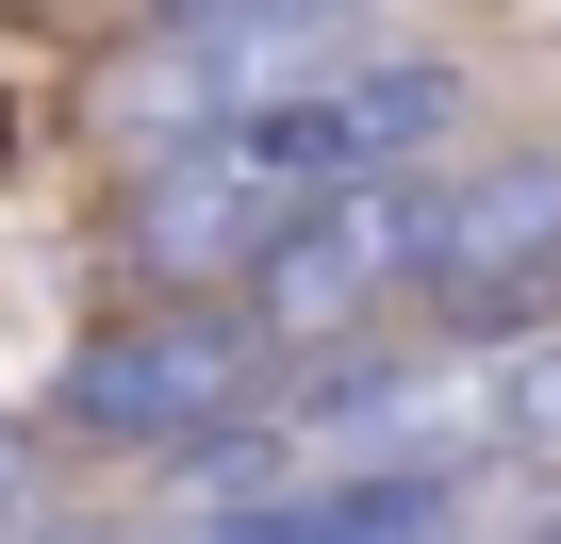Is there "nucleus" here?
I'll return each mask as SVG.
<instances>
[{"instance_id": "1a4fd4ad", "label": "nucleus", "mask_w": 561, "mask_h": 544, "mask_svg": "<svg viewBox=\"0 0 561 544\" xmlns=\"http://www.w3.org/2000/svg\"><path fill=\"white\" fill-rule=\"evenodd\" d=\"M528 544H561V511H545V528H528Z\"/></svg>"}, {"instance_id": "f257e3e1", "label": "nucleus", "mask_w": 561, "mask_h": 544, "mask_svg": "<svg viewBox=\"0 0 561 544\" xmlns=\"http://www.w3.org/2000/svg\"><path fill=\"white\" fill-rule=\"evenodd\" d=\"M430 215H446V165H380V182H331L298 198L264 247H248V331L280 363H347V347H397L430 314Z\"/></svg>"}, {"instance_id": "7ed1b4c3", "label": "nucleus", "mask_w": 561, "mask_h": 544, "mask_svg": "<svg viewBox=\"0 0 561 544\" xmlns=\"http://www.w3.org/2000/svg\"><path fill=\"white\" fill-rule=\"evenodd\" d=\"M446 347H495V331H561V149H479L446 165V215H430V314Z\"/></svg>"}, {"instance_id": "f03ea898", "label": "nucleus", "mask_w": 561, "mask_h": 544, "mask_svg": "<svg viewBox=\"0 0 561 544\" xmlns=\"http://www.w3.org/2000/svg\"><path fill=\"white\" fill-rule=\"evenodd\" d=\"M280 380H298V363L248 331V298H149V314H116V331L67 363L50 429L100 445V462H165V478H182V462H198L215 429H248Z\"/></svg>"}, {"instance_id": "0eeeda50", "label": "nucleus", "mask_w": 561, "mask_h": 544, "mask_svg": "<svg viewBox=\"0 0 561 544\" xmlns=\"http://www.w3.org/2000/svg\"><path fill=\"white\" fill-rule=\"evenodd\" d=\"M0 544H133V528H50V511H34V528H0Z\"/></svg>"}, {"instance_id": "6e6552de", "label": "nucleus", "mask_w": 561, "mask_h": 544, "mask_svg": "<svg viewBox=\"0 0 561 544\" xmlns=\"http://www.w3.org/2000/svg\"><path fill=\"white\" fill-rule=\"evenodd\" d=\"M215 18H331V0H215Z\"/></svg>"}, {"instance_id": "20e7f679", "label": "nucleus", "mask_w": 561, "mask_h": 544, "mask_svg": "<svg viewBox=\"0 0 561 544\" xmlns=\"http://www.w3.org/2000/svg\"><path fill=\"white\" fill-rule=\"evenodd\" d=\"M198 544H462V462H331V478L198 495Z\"/></svg>"}, {"instance_id": "39448f33", "label": "nucleus", "mask_w": 561, "mask_h": 544, "mask_svg": "<svg viewBox=\"0 0 561 544\" xmlns=\"http://www.w3.org/2000/svg\"><path fill=\"white\" fill-rule=\"evenodd\" d=\"M430 462H561V331H495V347H446L430 380Z\"/></svg>"}, {"instance_id": "423d86ee", "label": "nucleus", "mask_w": 561, "mask_h": 544, "mask_svg": "<svg viewBox=\"0 0 561 544\" xmlns=\"http://www.w3.org/2000/svg\"><path fill=\"white\" fill-rule=\"evenodd\" d=\"M34 511H50V445L0 413V528H34Z\"/></svg>"}]
</instances>
